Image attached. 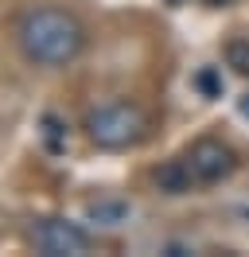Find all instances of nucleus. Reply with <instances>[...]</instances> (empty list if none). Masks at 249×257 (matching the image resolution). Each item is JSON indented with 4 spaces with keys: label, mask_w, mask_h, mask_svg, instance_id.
Here are the masks:
<instances>
[{
    "label": "nucleus",
    "mask_w": 249,
    "mask_h": 257,
    "mask_svg": "<svg viewBox=\"0 0 249 257\" xmlns=\"http://www.w3.org/2000/svg\"><path fill=\"white\" fill-rule=\"evenodd\" d=\"M20 51L39 66H66L86 47V32L62 8H31L20 20Z\"/></svg>",
    "instance_id": "f257e3e1"
},
{
    "label": "nucleus",
    "mask_w": 249,
    "mask_h": 257,
    "mask_svg": "<svg viewBox=\"0 0 249 257\" xmlns=\"http://www.w3.org/2000/svg\"><path fill=\"white\" fill-rule=\"evenodd\" d=\"M82 128L97 148L121 152V148H137L148 137V117L133 101H109V105H97V109L86 113Z\"/></svg>",
    "instance_id": "f03ea898"
},
{
    "label": "nucleus",
    "mask_w": 249,
    "mask_h": 257,
    "mask_svg": "<svg viewBox=\"0 0 249 257\" xmlns=\"http://www.w3.org/2000/svg\"><path fill=\"white\" fill-rule=\"evenodd\" d=\"M31 245L43 257H82L90 249V234L66 218H39L31 226Z\"/></svg>",
    "instance_id": "7ed1b4c3"
},
{
    "label": "nucleus",
    "mask_w": 249,
    "mask_h": 257,
    "mask_svg": "<svg viewBox=\"0 0 249 257\" xmlns=\"http://www.w3.org/2000/svg\"><path fill=\"white\" fill-rule=\"evenodd\" d=\"M187 164H191V172L199 179L202 187H210V183H222V179H230L237 172V152H233L226 141H218V137H202L195 145L187 148Z\"/></svg>",
    "instance_id": "20e7f679"
},
{
    "label": "nucleus",
    "mask_w": 249,
    "mask_h": 257,
    "mask_svg": "<svg viewBox=\"0 0 249 257\" xmlns=\"http://www.w3.org/2000/svg\"><path fill=\"white\" fill-rule=\"evenodd\" d=\"M152 179H156V187H160L164 195H187V191H195V187H199V179H195V172H191V164H187V160L160 164Z\"/></svg>",
    "instance_id": "39448f33"
},
{
    "label": "nucleus",
    "mask_w": 249,
    "mask_h": 257,
    "mask_svg": "<svg viewBox=\"0 0 249 257\" xmlns=\"http://www.w3.org/2000/svg\"><path fill=\"white\" fill-rule=\"evenodd\" d=\"M129 214H133V207L125 199H97V203L86 207V218L97 226H121V222H129Z\"/></svg>",
    "instance_id": "423d86ee"
},
{
    "label": "nucleus",
    "mask_w": 249,
    "mask_h": 257,
    "mask_svg": "<svg viewBox=\"0 0 249 257\" xmlns=\"http://www.w3.org/2000/svg\"><path fill=\"white\" fill-rule=\"evenodd\" d=\"M39 125H43L39 133H43L47 152H66V145H70V128H66V121H62V117H55V113H47Z\"/></svg>",
    "instance_id": "0eeeda50"
},
{
    "label": "nucleus",
    "mask_w": 249,
    "mask_h": 257,
    "mask_svg": "<svg viewBox=\"0 0 249 257\" xmlns=\"http://www.w3.org/2000/svg\"><path fill=\"white\" fill-rule=\"evenodd\" d=\"M222 55H226V66H233L241 78H249V35H237V39H230Z\"/></svg>",
    "instance_id": "6e6552de"
},
{
    "label": "nucleus",
    "mask_w": 249,
    "mask_h": 257,
    "mask_svg": "<svg viewBox=\"0 0 249 257\" xmlns=\"http://www.w3.org/2000/svg\"><path fill=\"white\" fill-rule=\"evenodd\" d=\"M195 86L202 90V97H222V74H218L214 66H202L199 74H195Z\"/></svg>",
    "instance_id": "1a4fd4ad"
},
{
    "label": "nucleus",
    "mask_w": 249,
    "mask_h": 257,
    "mask_svg": "<svg viewBox=\"0 0 249 257\" xmlns=\"http://www.w3.org/2000/svg\"><path fill=\"white\" fill-rule=\"evenodd\" d=\"M237 113H241V117H249V94L237 97Z\"/></svg>",
    "instance_id": "9d476101"
},
{
    "label": "nucleus",
    "mask_w": 249,
    "mask_h": 257,
    "mask_svg": "<svg viewBox=\"0 0 249 257\" xmlns=\"http://www.w3.org/2000/svg\"><path fill=\"white\" fill-rule=\"evenodd\" d=\"M202 4H210V8H226V4H233V0H202Z\"/></svg>",
    "instance_id": "9b49d317"
},
{
    "label": "nucleus",
    "mask_w": 249,
    "mask_h": 257,
    "mask_svg": "<svg viewBox=\"0 0 249 257\" xmlns=\"http://www.w3.org/2000/svg\"><path fill=\"white\" fill-rule=\"evenodd\" d=\"M168 4H183V0H168Z\"/></svg>",
    "instance_id": "f8f14e48"
}]
</instances>
